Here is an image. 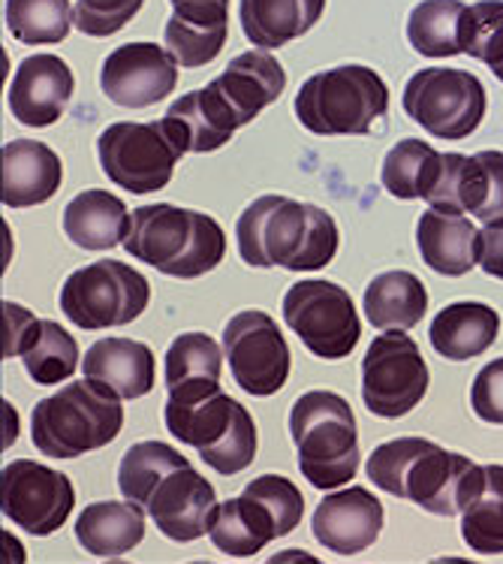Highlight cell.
Returning a JSON list of instances; mask_svg holds the SVG:
<instances>
[{"instance_id":"cell-41","label":"cell","mask_w":503,"mask_h":564,"mask_svg":"<svg viewBox=\"0 0 503 564\" xmlns=\"http://www.w3.org/2000/svg\"><path fill=\"white\" fill-rule=\"evenodd\" d=\"M0 312H3V359L22 357L40 329V317L15 302H3Z\"/></svg>"},{"instance_id":"cell-37","label":"cell","mask_w":503,"mask_h":564,"mask_svg":"<svg viewBox=\"0 0 503 564\" xmlns=\"http://www.w3.org/2000/svg\"><path fill=\"white\" fill-rule=\"evenodd\" d=\"M461 52L489 64V69L503 67V0H480L461 12Z\"/></svg>"},{"instance_id":"cell-40","label":"cell","mask_w":503,"mask_h":564,"mask_svg":"<svg viewBox=\"0 0 503 564\" xmlns=\"http://www.w3.org/2000/svg\"><path fill=\"white\" fill-rule=\"evenodd\" d=\"M470 408L482 423L503 426V357L482 366L470 387Z\"/></svg>"},{"instance_id":"cell-3","label":"cell","mask_w":503,"mask_h":564,"mask_svg":"<svg viewBox=\"0 0 503 564\" xmlns=\"http://www.w3.org/2000/svg\"><path fill=\"white\" fill-rule=\"evenodd\" d=\"M124 248L139 263L154 265L161 275L190 281L223 263L227 236L206 212L154 203L130 212Z\"/></svg>"},{"instance_id":"cell-30","label":"cell","mask_w":503,"mask_h":564,"mask_svg":"<svg viewBox=\"0 0 503 564\" xmlns=\"http://www.w3.org/2000/svg\"><path fill=\"white\" fill-rule=\"evenodd\" d=\"M444 170V154L423 139H401L383 161V187L395 199H428Z\"/></svg>"},{"instance_id":"cell-38","label":"cell","mask_w":503,"mask_h":564,"mask_svg":"<svg viewBox=\"0 0 503 564\" xmlns=\"http://www.w3.org/2000/svg\"><path fill=\"white\" fill-rule=\"evenodd\" d=\"M244 496H251L253 501H260V505L272 513L281 538L298 529L302 513H305V498H302V492L296 489V484H289L286 477H281V474H263V477H256L253 484H248Z\"/></svg>"},{"instance_id":"cell-28","label":"cell","mask_w":503,"mask_h":564,"mask_svg":"<svg viewBox=\"0 0 503 564\" xmlns=\"http://www.w3.org/2000/svg\"><path fill=\"white\" fill-rule=\"evenodd\" d=\"M208 538L229 558H253L265 543L277 541L281 534L272 513L260 501L241 492L239 498H227L223 505H218Z\"/></svg>"},{"instance_id":"cell-1","label":"cell","mask_w":503,"mask_h":564,"mask_svg":"<svg viewBox=\"0 0 503 564\" xmlns=\"http://www.w3.org/2000/svg\"><path fill=\"white\" fill-rule=\"evenodd\" d=\"M482 474L485 465L428 438H392L368 456V480L378 489L447 519L461 517L480 489Z\"/></svg>"},{"instance_id":"cell-6","label":"cell","mask_w":503,"mask_h":564,"mask_svg":"<svg viewBox=\"0 0 503 564\" xmlns=\"http://www.w3.org/2000/svg\"><path fill=\"white\" fill-rule=\"evenodd\" d=\"M390 112V88L362 64L314 73L296 94V118L317 137H365Z\"/></svg>"},{"instance_id":"cell-19","label":"cell","mask_w":503,"mask_h":564,"mask_svg":"<svg viewBox=\"0 0 503 564\" xmlns=\"http://www.w3.org/2000/svg\"><path fill=\"white\" fill-rule=\"evenodd\" d=\"M64 166L55 151L34 139H12L0 151V199L10 208L43 206L57 194Z\"/></svg>"},{"instance_id":"cell-8","label":"cell","mask_w":503,"mask_h":564,"mask_svg":"<svg viewBox=\"0 0 503 564\" xmlns=\"http://www.w3.org/2000/svg\"><path fill=\"white\" fill-rule=\"evenodd\" d=\"M97 158L109 182L127 194H154L170 185L182 145L172 139L166 121H118L97 139Z\"/></svg>"},{"instance_id":"cell-34","label":"cell","mask_w":503,"mask_h":564,"mask_svg":"<svg viewBox=\"0 0 503 564\" xmlns=\"http://www.w3.org/2000/svg\"><path fill=\"white\" fill-rule=\"evenodd\" d=\"M28 378L40 387H55L79 369V345L76 338L55 321H40L34 341L22 354Z\"/></svg>"},{"instance_id":"cell-42","label":"cell","mask_w":503,"mask_h":564,"mask_svg":"<svg viewBox=\"0 0 503 564\" xmlns=\"http://www.w3.org/2000/svg\"><path fill=\"white\" fill-rule=\"evenodd\" d=\"M477 263L485 275L503 281V220H492L480 230L477 242Z\"/></svg>"},{"instance_id":"cell-36","label":"cell","mask_w":503,"mask_h":564,"mask_svg":"<svg viewBox=\"0 0 503 564\" xmlns=\"http://www.w3.org/2000/svg\"><path fill=\"white\" fill-rule=\"evenodd\" d=\"M223 347L206 333L178 335L166 350V390L184 383H220Z\"/></svg>"},{"instance_id":"cell-14","label":"cell","mask_w":503,"mask_h":564,"mask_svg":"<svg viewBox=\"0 0 503 564\" xmlns=\"http://www.w3.org/2000/svg\"><path fill=\"white\" fill-rule=\"evenodd\" d=\"M425 203L447 215H473L482 224L503 220V151H477L470 158L447 151Z\"/></svg>"},{"instance_id":"cell-24","label":"cell","mask_w":503,"mask_h":564,"mask_svg":"<svg viewBox=\"0 0 503 564\" xmlns=\"http://www.w3.org/2000/svg\"><path fill=\"white\" fill-rule=\"evenodd\" d=\"M497 333H501V317L492 305L452 302V305L437 312L431 329H428V338L444 359L468 362L473 357H482L497 341Z\"/></svg>"},{"instance_id":"cell-15","label":"cell","mask_w":503,"mask_h":564,"mask_svg":"<svg viewBox=\"0 0 503 564\" xmlns=\"http://www.w3.org/2000/svg\"><path fill=\"white\" fill-rule=\"evenodd\" d=\"M178 85V61L154 43H124L109 52L100 69V88L114 106L145 109L161 104Z\"/></svg>"},{"instance_id":"cell-12","label":"cell","mask_w":503,"mask_h":564,"mask_svg":"<svg viewBox=\"0 0 503 564\" xmlns=\"http://www.w3.org/2000/svg\"><path fill=\"white\" fill-rule=\"evenodd\" d=\"M76 505V489L67 474L48 468L43 462L15 459L0 471V510L19 529L48 538L67 522Z\"/></svg>"},{"instance_id":"cell-26","label":"cell","mask_w":503,"mask_h":564,"mask_svg":"<svg viewBox=\"0 0 503 564\" xmlns=\"http://www.w3.org/2000/svg\"><path fill=\"white\" fill-rule=\"evenodd\" d=\"M326 0H241V31L256 48H281L320 22Z\"/></svg>"},{"instance_id":"cell-20","label":"cell","mask_w":503,"mask_h":564,"mask_svg":"<svg viewBox=\"0 0 503 564\" xmlns=\"http://www.w3.org/2000/svg\"><path fill=\"white\" fill-rule=\"evenodd\" d=\"M170 127L172 139L182 145V151H196V154H208L227 145L232 133L239 130V116L229 109L223 94L208 82L206 88L190 91L178 97L175 104L166 109L163 116Z\"/></svg>"},{"instance_id":"cell-11","label":"cell","mask_w":503,"mask_h":564,"mask_svg":"<svg viewBox=\"0 0 503 564\" xmlns=\"http://www.w3.org/2000/svg\"><path fill=\"white\" fill-rule=\"evenodd\" d=\"M428 366L411 335L386 329L362 359V402L374 416H407L428 392Z\"/></svg>"},{"instance_id":"cell-2","label":"cell","mask_w":503,"mask_h":564,"mask_svg":"<svg viewBox=\"0 0 503 564\" xmlns=\"http://www.w3.org/2000/svg\"><path fill=\"white\" fill-rule=\"evenodd\" d=\"M241 260L253 269L314 272L338 253V224L320 206L296 203L289 196L265 194L241 212L236 224Z\"/></svg>"},{"instance_id":"cell-17","label":"cell","mask_w":503,"mask_h":564,"mask_svg":"<svg viewBox=\"0 0 503 564\" xmlns=\"http://www.w3.org/2000/svg\"><path fill=\"white\" fill-rule=\"evenodd\" d=\"M76 79L67 61L57 55L40 52L24 58L12 76L10 94V112L12 118L24 127H48L64 116L69 97H73Z\"/></svg>"},{"instance_id":"cell-4","label":"cell","mask_w":503,"mask_h":564,"mask_svg":"<svg viewBox=\"0 0 503 564\" xmlns=\"http://www.w3.org/2000/svg\"><path fill=\"white\" fill-rule=\"evenodd\" d=\"M121 395L100 380H76L36 402L31 414L34 447L48 459H79L112 444L124 429Z\"/></svg>"},{"instance_id":"cell-5","label":"cell","mask_w":503,"mask_h":564,"mask_svg":"<svg viewBox=\"0 0 503 564\" xmlns=\"http://www.w3.org/2000/svg\"><path fill=\"white\" fill-rule=\"evenodd\" d=\"M298 468L314 489H338L359 471V429L353 408L338 392L310 390L289 411Z\"/></svg>"},{"instance_id":"cell-22","label":"cell","mask_w":503,"mask_h":564,"mask_svg":"<svg viewBox=\"0 0 503 564\" xmlns=\"http://www.w3.org/2000/svg\"><path fill=\"white\" fill-rule=\"evenodd\" d=\"M85 378L100 380L124 402L142 399L154 390V354L133 338H103L81 359Z\"/></svg>"},{"instance_id":"cell-16","label":"cell","mask_w":503,"mask_h":564,"mask_svg":"<svg viewBox=\"0 0 503 564\" xmlns=\"http://www.w3.org/2000/svg\"><path fill=\"white\" fill-rule=\"evenodd\" d=\"M215 510H218L215 486L208 484L190 462L175 468L151 492L149 505H145V513H151L157 531L175 543L199 541L203 534H208Z\"/></svg>"},{"instance_id":"cell-27","label":"cell","mask_w":503,"mask_h":564,"mask_svg":"<svg viewBox=\"0 0 503 564\" xmlns=\"http://www.w3.org/2000/svg\"><path fill=\"white\" fill-rule=\"evenodd\" d=\"M130 230L127 206L106 191H85L64 208V232L85 251H109L124 245Z\"/></svg>"},{"instance_id":"cell-35","label":"cell","mask_w":503,"mask_h":564,"mask_svg":"<svg viewBox=\"0 0 503 564\" xmlns=\"http://www.w3.org/2000/svg\"><path fill=\"white\" fill-rule=\"evenodd\" d=\"M3 15L10 34L24 46L61 43L73 28L69 0H7Z\"/></svg>"},{"instance_id":"cell-31","label":"cell","mask_w":503,"mask_h":564,"mask_svg":"<svg viewBox=\"0 0 503 564\" xmlns=\"http://www.w3.org/2000/svg\"><path fill=\"white\" fill-rule=\"evenodd\" d=\"M461 538L473 553L503 555V465H485L477 496L461 510Z\"/></svg>"},{"instance_id":"cell-33","label":"cell","mask_w":503,"mask_h":564,"mask_svg":"<svg viewBox=\"0 0 503 564\" xmlns=\"http://www.w3.org/2000/svg\"><path fill=\"white\" fill-rule=\"evenodd\" d=\"M461 0H423L407 19V40L423 58H456L461 55Z\"/></svg>"},{"instance_id":"cell-23","label":"cell","mask_w":503,"mask_h":564,"mask_svg":"<svg viewBox=\"0 0 503 564\" xmlns=\"http://www.w3.org/2000/svg\"><path fill=\"white\" fill-rule=\"evenodd\" d=\"M477 242H480V230L464 215H447L437 208H428L419 215L416 245H419L425 265L435 269L437 275H468L477 263Z\"/></svg>"},{"instance_id":"cell-21","label":"cell","mask_w":503,"mask_h":564,"mask_svg":"<svg viewBox=\"0 0 503 564\" xmlns=\"http://www.w3.org/2000/svg\"><path fill=\"white\" fill-rule=\"evenodd\" d=\"M211 85L223 94L229 109L239 116L241 127H244L284 94L286 73L272 52L256 48V52H244L239 58L229 61L227 69L218 79H211Z\"/></svg>"},{"instance_id":"cell-9","label":"cell","mask_w":503,"mask_h":564,"mask_svg":"<svg viewBox=\"0 0 503 564\" xmlns=\"http://www.w3.org/2000/svg\"><path fill=\"white\" fill-rule=\"evenodd\" d=\"M489 97L482 82L456 67L416 69L404 85V112L437 139L470 137L482 124Z\"/></svg>"},{"instance_id":"cell-18","label":"cell","mask_w":503,"mask_h":564,"mask_svg":"<svg viewBox=\"0 0 503 564\" xmlns=\"http://www.w3.org/2000/svg\"><path fill=\"white\" fill-rule=\"evenodd\" d=\"M314 538L335 555L365 553L383 531V505L362 486L322 498L314 510Z\"/></svg>"},{"instance_id":"cell-29","label":"cell","mask_w":503,"mask_h":564,"mask_svg":"<svg viewBox=\"0 0 503 564\" xmlns=\"http://www.w3.org/2000/svg\"><path fill=\"white\" fill-rule=\"evenodd\" d=\"M428 312V290L419 278L404 269L378 275L365 290V317L374 329L407 333Z\"/></svg>"},{"instance_id":"cell-43","label":"cell","mask_w":503,"mask_h":564,"mask_svg":"<svg viewBox=\"0 0 503 564\" xmlns=\"http://www.w3.org/2000/svg\"><path fill=\"white\" fill-rule=\"evenodd\" d=\"M172 10L229 12V0H172Z\"/></svg>"},{"instance_id":"cell-10","label":"cell","mask_w":503,"mask_h":564,"mask_svg":"<svg viewBox=\"0 0 503 564\" xmlns=\"http://www.w3.org/2000/svg\"><path fill=\"white\" fill-rule=\"evenodd\" d=\"M284 321L314 357H350L362 338V323L350 293L332 281H298L286 290Z\"/></svg>"},{"instance_id":"cell-32","label":"cell","mask_w":503,"mask_h":564,"mask_svg":"<svg viewBox=\"0 0 503 564\" xmlns=\"http://www.w3.org/2000/svg\"><path fill=\"white\" fill-rule=\"evenodd\" d=\"M190 459H184L182 453L163 441H139L121 456L118 468V489L127 501H133L145 510L151 492L170 477L175 468H182Z\"/></svg>"},{"instance_id":"cell-25","label":"cell","mask_w":503,"mask_h":564,"mask_svg":"<svg viewBox=\"0 0 503 564\" xmlns=\"http://www.w3.org/2000/svg\"><path fill=\"white\" fill-rule=\"evenodd\" d=\"M145 538V510L133 501H94L79 513L76 541L94 558H121Z\"/></svg>"},{"instance_id":"cell-7","label":"cell","mask_w":503,"mask_h":564,"mask_svg":"<svg viewBox=\"0 0 503 564\" xmlns=\"http://www.w3.org/2000/svg\"><path fill=\"white\" fill-rule=\"evenodd\" d=\"M151 288L142 272L121 260H97L76 269L61 288V312L79 329L127 326L145 314Z\"/></svg>"},{"instance_id":"cell-39","label":"cell","mask_w":503,"mask_h":564,"mask_svg":"<svg viewBox=\"0 0 503 564\" xmlns=\"http://www.w3.org/2000/svg\"><path fill=\"white\" fill-rule=\"evenodd\" d=\"M145 0H76L73 28L88 36H112L124 28Z\"/></svg>"},{"instance_id":"cell-13","label":"cell","mask_w":503,"mask_h":564,"mask_svg":"<svg viewBox=\"0 0 503 564\" xmlns=\"http://www.w3.org/2000/svg\"><path fill=\"white\" fill-rule=\"evenodd\" d=\"M223 350L232 378L256 399L284 390L289 378V345L281 326L265 312H239L223 329Z\"/></svg>"}]
</instances>
